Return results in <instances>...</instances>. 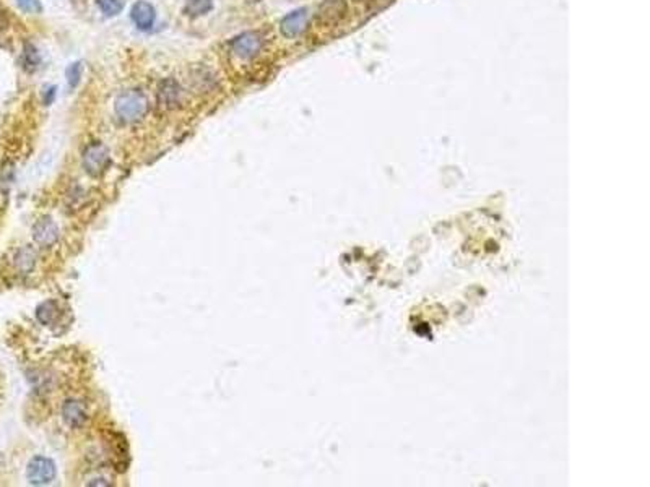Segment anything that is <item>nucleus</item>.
<instances>
[{
  "label": "nucleus",
  "instance_id": "f257e3e1",
  "mask_svg": "<svg viewBox=\"0 0 650 487\" xmlns=\"http://www.w3.org/2000/svg\"><path fill=\"white\" fill-rule=\"evenodd\" d=\"M114 111L121 121L137 122L148 111V99L142 91L127 90L117 96L114 103Z\"/></svg>",
  "mask_w": 650,
  "mask_h": 487
},
{
  "label": "nucleus",
  "instance_id": "f03ea898",
  "mask_svg": "<svg viewBox=\"0 0 650 487\" xmlns=\"http://www.w3.org/2000/svg\"><path fill=\"white\" fill-rule=\"evenodd\" d=\"M262 45V36L256 33V31H245V33L236 36V38L231 41V49H233V52L239 59H244V61L256 57L257 54L261 52Z\"/></svg>",
  "mask_w": 650,
  "mask_h": 487
},
{
  "label": "nucleus",
  "instance_id": "7ed1b4c3",
  "mask_svg": "<svg viewBox=\"0 0 650 487\" xmlns=\"http://www.w3.org/2000/svg\"><path fill=\"white\" fill-rule=\"evenodd\" d=\"M26 477H28L30 484H49V482H52L54 477H56V465H54L49 458L36 457L30 462L28 470H26Z\"/></svg>",
  "mask_w": 650,
  "mask_h": 487
},
{
  "label": "nucleus",
  "instance_id": "20e7f679",
  "mask_svg": "<svg viewBox=\"0 0 650 487\" xmlns=\"http://www.w3.org/2000/svg\"><path fill=\"white\" fill-rule=\"evenodd\" d=\"M109 163V152L103 143H92L83 153V167L90 176H99L106 169Z\"/></svg>",
  "mask_w": 650,
  "mask_h": 487
},
{
  "label": "nucleus",
  "instance_id": "39448f33",
  "mask_svg": "<svg viewBox=\"0 0 650 487\" xmlns=\"http://www.w3.org/2000/svg\"><path fill=\"white\" fill-rule=\"evenodd\" d=\"M306 26H307L306 8H298V10L290 12L288 15L281 18V21H280L281 34L288 39H294V38H298L299 34H303V31L306 30Z\"/></svg>",
  "mask_w": 650,
  "mask_h": 487
},
{
  "label": "nucleus",
  "instance_id": "423d86ee",
  "mask_svg": "<svg viewBox=\"0 0 650 487\" xmlns=\"http://www.w3.org/2000/svg\"><path fill=\"white\" fill-rule=\"evenodd\" d=\"M130 17L132 21L135 23V26L140 31H150L154 25V18H156V10L152 3L147 2V0H139L132 6L130 10Z\"/></svg>",
  "mask_w": 650,
  "mask_h": 487
},
{
  "label": "nucleus",
  "instance_id": "0eeeda50",
  "mask_svg": "<svg viewBox=\"0 0 650 487\" xmlns=\"http://www.w3.org/2000/svg\"><path fill=\"white\" fill-rule=\"evenodd\" d=\"M181 94H183V90H181L179 83L176 80L167 79L161 81L160 88H158V104L165 111H170V109L177 107V104L181 103Z\"/></svg>",
  "mask_w": 650,
  "mask_h": 487
},
{
  "label": "nucleus",
  "instance_id": "6e6552de",
  "mask_svg": "<svg viewBox=\"0 0 650 487\" xmlns=\"http://www.w3.org/2000/svg\"><path fill=\"white\" fill-rule=\"evenodd\" d=\"M345 12L347 7L343 0H325L317 12V21L322 25H335L345 17Z\"/></svg>",
  "mask_w": 650,
  "mask_h": 487
},
{
  "label": "nucleus",
  "instance_id": "1a4fd4ad",
  "mask_svg": "<svg viewBox=\"0 0 650 487\" xmlns=\"http://www.w3.org/2000/svg\"><path fill=\"white\" fill-rule=\"evenodd\" d=\"M62 417L70 427H79L86 421V409L80 402L69 400L62 406Z\"/></svg>",
  "mask_w": 650,
  "mask_h": 487
},
{
  "label": "nucleus",
  "instance_id": "9d476101",
  "mask_svg": "<svg viewBox=\"0 0 650 487\" xmlns=\"http://www.w3.org/2000/svg\"><path fill=\"white\" fill-rule=\"evenodd\" d=\"M33 238L41 245H51L57 240V226L46 218L41 220L33 229Z\"/></svg>",
  "mask_w": 650,
  "mask_h": 487
},
{
  "label": "nucleus",
  "instance_id": "9b49d317",
  "mask_svg": "<svg viewBox=\"0 0 650 487\" xmlns=\"http://www.w3.org/2000/svg\"><path fill=\"white\" fill-rule=\"evenodd\" d=\"M212 8L213 0H185L184 10L190 18H197L207 15L208 12H212Z\"/></svg>",
  "mask_w": 650,
  "mask_h": 487
},
{
  "label": "nucleus",
  "instance_id": "f8f14e48",
  "mask_svg": "<svg viewBox=\"0 0 650 487\" xmlns=\"http://www.w3.org/2000/svg\"><path fill=\"white\" fill-rule=\"evenodd\" d=\"M36 317H38V320L41 323H44V325H49V323H52L57 317L56 302L49 300V302L41 304V306L38 307V311H36Z\"/></svg>",
  "mask_w": 650,
  "mask_h": 487
},
{
  "label": "nucleus",
  "instance_id": "ddd939ff",
  "mask_svg": "<svg viewBox=\"0 0 650 487\" xmlns=\"http://www.w3.org/2000/svg\"><path fill=\"white\" fill-rule=\"evenodd\" d=\"M97 3L106 17H117L125 7V0H97Z\"/></svg>",
  "mask_w": 650,
  "mask_h": 487
},
{
  "label": "nucleus",
  "instance_id": "4468645a",
  "mask_svg": "<svg viewBox=\"0 0 650 487\" xmlns=\"http://www.w3.org/2000/svg\"><path fill=\"white\" fill-rule=\"evenodd\" d=\"M34 258L36 255L31 249H21L18 255L15 257V265L20 271H30L34 265Z\"/></svg>",
  "mask_w": 650,
  "mask_h": 487
},
{
  "label": "nucleus",
  "instance_id": "2eb2a0df",
  "mask_svg": "<svg viewBox=\"0 0 650 487\" xmlns=\"http://www.w3.org/2000/svg\"><path fill=\"white\" fill-rule=\"evenodd\" d=\"M81 74H83V65H81V62H74V63H70L69 67H67L65 79H67V83H69V86L72 90L79 86L80 80H81Z\"/></svg>",
  "mask_w": 650,
  "mask_h": 487
},
{
  "label": "nucleus",
  "instance_id": "dca6fc26",
  "mask_svg": "<svg viewBox=\"0 0 650 487\" xmlns=\"http://www.w3.org/2000/svg\"><path fill=\"white\" fill-rule=\"evenodd\" d=\"M38 63H39V56H38V52H36V49L33 48V45H26V51H25V67L28 68V70H34L36 67H38Z\"/></svg>",
  "mask_w": 650,
  "mask_h": 487
},
{
  "label": "nucleus",
  "instance_id": "f3484780",
  "mask_svg": "<svg viewBox=\"0 0 650 487\" xmlns=\"http://www.w3.org/2000/svg\"><path fill=\"white\" fill-rule=\"evenodd\" d=\"M17 2H18V6L23 8L25 12L39 13L41 10H43V7H41L39 0H17Z\"/></svg>",
  "mask_w": 650,
  "mask_h": 487
},
{
  "label": "nucleus",
  "instance_id": "a211bd4d",
  "mask_svg": "<svg viewBox=\"0 0 650 487\" xmlns=\"http://www.w3.org/2000/svg\"><path fill=\"white\" fill-rule=\"evenodd\" d=\"M354 2H366V0H354Z\"/></svg>",
  "mask_w": 650,
  "mask_h": 487
}]
</instances>
